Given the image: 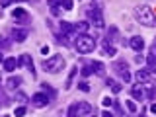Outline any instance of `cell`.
I'll use <instances>...</instances> for the list:
<instances>
[{"label":"cell","instance_id":"obj_1","mask_svg":"<svg viewBox=\"0 0 156 117\" xmlns=\"http://www.w3.org/2000/svg\"><path fill=\"white\" fill-rule=\"evenodd\" d=\"M135 18L140 26L144 27H154L156 26V16L146 4H140V6H135Z\"/></svg>","mask_w":156,"mask_h":117},{"label":"cell","instance_id":"obj_2","mask_svg":"<svg viewBox=\"0 0 156 117\" xmlns=\"http://www.w3.org/2000/svg\"><path fill=\"white\" fill-rule=\"evenodd\" d=\"M96 47H98L96 39L92 35H88V33H80V35H76V39H74V49L80 55H88V53L96 51Z\"/></svg>","mask_w":156,"mask_h":117},{"label":"cell","instance_id":"obj_3","mask_svg":"<svg viewBox=\"0 0 156 117\" xmlns=\"http://www.w3.org/2000/svg\"><path fill=\"white\" fill-rule=\"evenodd\" d=\"M65 65H66V61H65V57H62V55H53V57H49V58H45V61L41 62L43 70L51 72V74L61 72L62 68H65Z\"/></svg>","mask_w":156,"mask_h":117},{"label":"cell","instance_id":"obj_4","mask_svg":"<svg viewBox=\"0 0 156 117\" xmlns=\"http://www.w3.org/2000/svg\"><path fill=\"white\" fill-rule=\"evenodd\" d=\"M92 113V104L88 101H74L68 107V117H86Z\"/></svg>","mask_w":156,"mask_h":117},{"label":"cell","instance_id":"obj_5","mask_svg":"<svg viewBox=\"0 0 156 117\" xmlns=\"http://www.w3.org/2000/svg\"><path fill=\"white\" fill-rule=\"evenodd\" d=\"M86 16H88V22L92 23L94 27L98 29H104L105 27V20H104V14H101V10L100 8H88L86 10Z\"/></svg>","mask_w":156,"mask_h":117},{"label":"cell","instance_id":"obj_6","mask_svg":"<svg viewBox=\"0 0 156 117\" xmlns=\"http://www.w3.org/2000/svg\"><path fill=\"white\" fill-rule=\"evenodd\" d=\"M29 101H31V105H35V107H45V105H49L51 98L47 96V92H35V94L29 98Z\"/></svg>","mask_w":156,"mask_h":117},{"label":"cell","instance_id":"obj_7","mask_svg":"<svg viewBox=\"0 0 156 117\" xmlns=\"http://www.w3.org/2000/svg\"><path fill=\"white\" fill-rule=\"evenodd\" d=\"M47 4L51 8H61L65 12H70L74 8V0H47Z\"/></svg>","mask_w":156,"mask_h":117},{"label":"cell","instance_id":"obj_8","mask_svg":"<svg viewBox=\"0 0 156 117\" xmlns=\"http://www.w3.org/2000/svg\"><path fill=\"white\" fill-rule=\"evenodd\" d=\"M18 62H20V66H26L27 70L31 72V76H35V66H33V58H31V55H27V53L20 55V57H18Z\"/></svg>","mask_w":156,"mask_h":117},{"label":"cell","instance_id":"obj_9","mask_svg":"<svg viewBox=\"0 0 156 117\" xmlns=\"http://www.w3.org/2000/svg\"><path fill=\"white\" fill-rule=\"evenodd\" d=\"M29 35V29L27 27H12V39L16 43H23Z\"/></svg>","mask_w":156,"mask_h":117},{"label":"cell","instance_id":"obj_10","mask_svg":"<svg viewBox=\"0 0 156 117\" xmlns=\"http://www.w3.org/2000/svg\"><path fill=\"white\" fill-rule=\"evenodd\" d=\"M12 18L16 20V22H22V23H27L29 22L27 10H23V8H20V6H16V8L12 10Z\"/></svg>","mask_w":156,"mask_h":117},{"label":"cell","instance_id":"obj_11","mask_svg":"<svg viewBox=\"0 0 156 117\" xmlns=\"http://www.w3.org/2000/svg\"><path fill=\"white\" fill-rule=\"evenodd\" d=\"M131 98H133L135 101H143L144 98H146V90H144V86L143 84H136L131 88Z\"/></svg>","mask_w":156,"mask_h":117},{"label":"cell","instance_id":"obj_12","mask_svg":"<svg viewBox=\"0 0 156 117\" xmlns=\"http://www.w3.org/2000/svg\"><path fill=\"white\" fill-rule=\"evenodd\" d=\"M129 47L133 49V51L136 53H143V49H144V39L140 37V35H133L129 39Z\"/></svg>","mask_w":156,"mask_h":117},{"label":"cell","instance_id":"obj_13","mask_svg":"<svg viewBox=\"0 0 156 117\" xmlns=\"http://www.w3.org/2000/svg\"><path fill=\"white\" fill-rule=\"evenodd\" d=\"M135 80L140 82V84H146V82L152 80V72L150 70H143V68H139V70L135 72Z\"/></svg>","mask_w":156,"mask_h":117},{"label":"cell","instance_id":"obj_14","mask_svg":"<svg viewBox=\"0 0 156 117\" xmlns=\"http://www.w3.org/2000/svg\"><path fill=\"white\" fill-rule=\"evenodd\" d=\"M2 66H4V70H6V72H14L20 66V62H18L16 57H6V58H4V62H2Z\"/></svg>","mask_w":156,"mask_h":117},{"label":"cell","instance_id":"obj_15","mask_svg":"<svg viewBox=\"0 0 156 117\" xmlns=\"http://www.w3.org/2000/svg\"><path fill=\"white\" fill-rule=\"evenodd\" d=\"M22 76H10L8 78V82H6V86H8V90H12V92H16L20 86H22Z\"/></svg>","mask_w":156,"mask_h":117},{"label":"cell","instance_id":"obj_16","mask_svg":"<svg viewBox=\"0 0 156 117\" xmlns=\"http://www.w3.org/2000/svg\"><path fill=\"white\" fill-rule=\"evenodd\" d=\"M61 31L65 33V35H70V33L76 31V23H68V22H61Z\"/></svg>","mask_w":156,"mask_h":117},{"label":"cell","instance_id":"obj_17","mask_svg":"<svg viewBox=\"0 0 156 117\" xmlns=\"http://www.w3.org/2000/svg\"><path fill=\"white\" fill-rule=\"evenodd\" d=\"M90 66H92V70H94V74H104V70H105V65L100 62V61H92Z\"/></svg>","mask_w":156,"mask_h":117},{"label":"cell","instance_id":"obj_18","mask_svg":"<svg viewBox=\"0 0 156 117\" xmlns=\"http://www.w3.org/2000/svg\"><path fill=\"white\" fill-rule=\"evenodd\" d=\"M104 51H105V53H109L111 57H113L115 53H117L115 45H113V43H111V41H109V39H107V37H104Z\"/></svg>","mask_w":156,"mask_h":117},{"label":"cell","instance_id":"obj_19","mask_svg":"<svg viewBox=\"0 0 156 117\" xmlns=\"http://www.w3.org/2000/svg\"><path fill=\"white\" fill-rule=\"evenodd\" d=\"M105 84L111 88V92H113V94H119V92L123 90V88H121V84H119V82H115L113 78H107V80H105Z\"/></svg>","mask_w":156,"mask_h":117},{"label":"cell","instance_id":"obj_20","mask_svg":"<svg viewBox=\"0 0 156 117\" xmlns=\"http://www.w3.org/2000/svg\"><path fill=\"white\" fill-rule=\"evenodd\" d=\"M113 68H115V72H117V74H119V72L127 70V68H129V65H127L125 61H121V58H119V61H115V62H113Z\"/></svg>","mask_w":156,"mask_h":117},{"label":"cell","instance_id":"obj_21","mask_svg":"<svg viewBox=\"0 0 156 117\" xmlns=\"http://www.w3.org/2000/svg\"><path fill=\"white\" fill-rule=\"evenodd\" d=\"M41 90H43V92H47V96L51 98V100H55L57 92H55V88H53V86H49V84H41Z\"/></svg>","mask_w":156,"mask_h":117},{"label":"cell","instance_id":"obj_22","mask_svg":"<svg viewBox=\"0 0 156 117\" xmlns=\"http://www.w3.org/2000/svg\"><path fill=\"white\" fill-rule=\"evenodd\" d=\"M76 72H78V66H72V68H70V74H68V78H66V84H65V88H66V90L70 88L72 80H74V76H76Z\"/></svg>","mask_w":156,"mask_h":117},{"label":"cell","instance_id":"obj_23","mask_svg":"<svg viewBox=\"0 0 156 117\" xmlns=\"http://www.w3.org/2000/svg\"><path fill=\"white\" fill-rule=\"evenodd\" d=\"M144 61H146V65H148V70H150V72H156V57L148 55Z\"/></svg>","mask_w":156,"mask_h":117},{"label":"cell","instance_id":"obj_24","mask_svg":"<svg viewBox=\"0 0 156 117\" xmlns=\"http://www.w3.org/2000/svg\"><path fill=\"white\" fill-rule=\"evenodd\" d=\"M125 105H127V109H129L131 113H136V111H139V105H136V101H135V100H127V101H125Z\"/></svg>","mask_w":156,"mask_h":117},{"label":"cell","instance_id":"obj_25","mask_svg":"<svg viewBox=\"0 0 156 117\" xmlns=\"http://www.w3.org/2000/svg\"><path fill=\"white\" fill-rule=\"evenodd\" d=\"M119 78H121V80H123L125 84H127V82H131V80H133V74H131V70H129V68H127V70L119 72Z\"/></svg>","mask_w":156,"mask_h":117},{"label":"cell","instance_id":"obj_26","mask_svg":"<svg viewBox=\"0 0 156 117\" xmlns=\"http://www.w3.org/2000/svg\"><path fill=\"white\" fill-rule=\"evenodd\" d=\"M16 100H18V101H22V104L26 105L27 101H29V98H27L26 94H23V92H20V90H16Z\"/></svg>","mask_w":156,"mask_h":117},{"label":"cell","instance_id":"obj_27","mask_svg":"<svg viewBox=\"0 0 156 117\" xmlns=\"http://www.w3.org/2000/svg\"><path fill=\"white\" fill-rule=\"evenodd\" d=\"M80 74L84 76V78H90L92 74H94V70H92V66H90V65H86V66H84V68L80 70Z\"/></svg>","mask_w":156,"mask_h":117},{"label":"cell","instance_id":"obj_28","mask_svg":"<svg viewBox=\"0 0 156 117\" xmlns=\"http://www.w3.org/2000/svg\"><path fill=\"white\" fill-rule=\"evenodd\" d=\"M26 113H27V107L26 105H20V107H16V111H14V115H16V117H23Z\"/></svg>","mask_w":156,"mask_h":117},{"label":"cell","instance_id":"obj_29","mask_svg":"<svg viewBox=\"0 0 156 117\" xmlns=\"http://www.w3.org/2000/svg\"><path fill=\"white\" fill-rule=\"evenodd\" d=\"M76 29H80V31H86V29H90V22H78L76 23Z\"/></svg>","mask_w":156,"mask_h":117},{"label":"cell","instance_id":"obj_30","mask_svg":"<svg viewBox=\"0 0 156 117\" xmlns=\"http://www.w3.org/2000/svg\"><path fill=\"white\" fill-rule=\"evenodd\" d=\"M113 107H115V113H117V115H125V109L121 107L119 101H113Z\"/></svg>","mask_w":156,"mask_h":117},{"label":"cell","instance_id":"obj_31","mask_svg":"<svg viewBox=\"0 0 156 117\" xmlns=\"http://www.w3.org/2000/svg\"><path fill=\"white\" fill-rule=\"evenodd\" d=\"M78 90H82V92H90V84H88V82H80V84H78Z\"/></svg>","mask_w":156,"mask_h":117},{"label":"cell","instance_id":"obj_32","mask_svg":"<svg viewBox=\"0 0 156 117\" xmlns=\"http://www.w3.org/2000/svg\"><path fill=\"white\" fill-rule=\"evenodd\" d=\"M62 12H65V10H61V8H51V14H53L55 18H58V16H61Z\"/></svg>","mask_w":156,"mask_h":117},{"label":"cell","instance_id":"obj_33","mask_svg":"<svg viewBox=\"0 0 156 117\" xmlns=\"http://www.w3.org/2000/svg\"><path fill=\"white\" fill-rule=\"evenodd\" d=\"M135 62H136V65H143V62H144V57L140 55V53H139V55H135Z\"/></svg>","mask_w":156,"mask_h":117},{"label":"cell","instance_id":"obj_34","mask_svg":"<svg viewBox=\"0 0 156 117\" xmlns=\"http://www.w3.org/2000/svg\"><path fill=\"white\" fill-rule=\"evenodd\" d=\"M12 2H14V0H0V8H8Z\"/></svg>","mask_w":156,"mask_h":117},{"label":"cell","instance_id":"obj_35","mask_svg":"<svg viewBox=\"0 0 156 117\" xmlns=\"http://www.w3.org/2000/svg\"><path fill=\"white\" fill-rule=\"evenodd\" d=\"M101 117H115V115L111 113V111H107V109H105V111H101Z\"/></svg>","mask_w":156,"mask_h":117},{"label":"cell","instance_id":"obj_36","mask_svg":"<svg viewBox=\"0 0 156 117\" xmlns=\"http://www.w3.org/2000/svg\"><path fill=\"white\" fill-rule=\"evenodd\" d=\"M8 45H10V43H6V41H4V39H2V37H0V51H2V49H4V47H8Z\"/></svg>","mask_w":156,"mask_h":117},{"label":"cell","instance_id":"obj_37","mask_svg":"<svg viewBox=\"0 0 156 117\" xmlns=\"http://www.w3.org/2000/svg\"><path fill=\"white\" fill-rule=\"evenodd\" d=\"M104 105H113V101H111L109 98H104Z\"/></svg>","mask_w":156,"mask_h":117},{"label":"cell","instance_id":"obj_38","mask_svg":"<svg viewBox=\"0 0 156 117\" xmlns=\"http://www.w3.org/2000/svg\"><path fill=\"white\" fill-rule=\"evenodd\" d=\"M41 53H43V55H49V47H47V45L41 47Z\"/></svg>","mask_w":156,"mask_h":117},{"label":"cell","instance_id":"obj_39","mask_svg":"<svg viewBox=\"0 0 156 117\" xmlns=\"http://www.w3.org/2000/svg\"><path fill=\"white\" fill-rule=\"evenodd\" d=\"M150 111H152V113H156V104H152V105H150Z\"/></svg>","mask_w":156,"mask_h":117},{"label":"cell","instance_id":"obj_40","mask_svg":"<svg viewBox=\"0 0 156 117\" xmlns=\"http://www.w3.org/2000/svg\"><path fill=\"white\" fill-rule=\"evenodd\" d=\"M4 58H6V57H4V53L0 51V62H4Z\"/></svg>","mask_w":156,"mask_h":117},{"label":"cell","instance_id":"obj_41","mask_svg":"<svg viewBox=\"0 0 156 117\" xmlns=\"http://www.w3.org/2000/svg\"><path fill=\"white\" fill-rule=\"evenodd\" d=\"M14 2H27V0H14Z\"/></svg>","mask_w":156,"mask_h":117},{"label":"cell","instance_id":"obj_42","mask_svg":"<svg viewBox=\"0 0 156 117\" xmlns=\"http://www.w3.org/2000/svg\"><path fill=\"white\" fill-rule=\"evenodd\" d=\"M88 117H96V111H94V113H92V115H88Z\"/></svg>","mask_w":156,"mask_h":117},{"label":"cell","instance_id":"obj_43","mask_svg":"<svg viewBox=\"0 0 156 117\" xmlns=\"http://www.w3.org/2000/svg\"><path fill=\"white\" fill-rule=\"evenodd\" d=\"M2 117H10V115H2Z\"/></svg>","mask_w":156,"mask_h":117},{"label":"cell","instance_id":"obj_44","mask_svg":"<svg viewBox=\"0 0 156 117\" xmlns=\"http://www.w3.org/2000/svg\"><path fill=\"white\" fill-rule=\"evenodd\" d=\"M0 82H2V78H0Z\"/></svg>","mask_w":156,"mask_h":117},{"label":"cell","instance_id":"obj_45","mask_svg":"<svg viewBox=\"0 0 156 117\" xmlns=\"http://www.w3.org/2000/svg\"><path fill=\"white\" fill-rule=\"evenodd\" d=\"M140 117H144V115H140Z\"/></svg>","mask_w":156,"mask_h":117}]
</instances>
